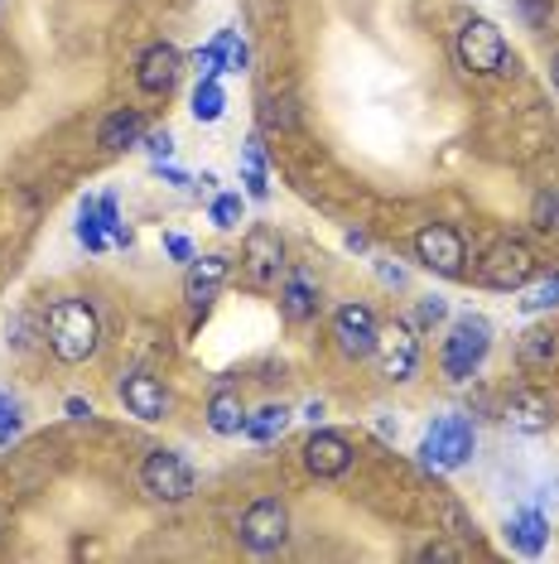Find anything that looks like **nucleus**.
<instances>
[{
  "mask_svg": "<svg viewBox=\"0 0 559 564\" xmlns=\"http://www.w3.org/2000/svg\"><path fill=\"white\" fill-rule=\"evenodd\" d=\"M44 343H48V352H54L63 367L92 362L97 348H101V318L92 310V300H83V294H63V300L48 304Z\"/></svg>",
  "mask_w": 559,
  "mask_h": 564,
  "instance_id": "nucleus-1",
  "label": "nucleus"
},
{
  "mask_svg": "<svg viewBox=\"0 0 559 564\" xmlns=\"http://www.w3.org/2000/svg\"><path fill=\"white\" fill-rule=\"evenodd\" d=\"M492 352V324L482 314H459L443 333V348H439V367L449 381H473L482 362Z\"/></svg>",
  "mask_w": 559,
  "mask_h": 564,
  "instance_id": "nucleus-2",
  "label": "nucleus"
},
{
  "mask_svg": "<svg viewBox=\"0 0 559 564\" xmlns=\"http://www.w3.org/2000/svg\"><path fill=\"white\" fill-rule=\"evenodd\" d=\"M478 448V430L468 415H439L419 440V464L429 473H459Z\"/></svg>",
  "mask_w": 559,
  "mask_h": 564,
  "instance_id": "nucleus-3",
  "label": "nucleus"
},
{
  "mask_svg": "<svg viewBox=\"0 0 559 564\" xmlns=\"http://www.w3.org/2000/svg\"><path fill=\"white\" fill-rule=\"evenodd\" d=\"M453 54L468 73H478V78H497V73L512 68V48H506V34L497 30L492 20L482 15H468L459 24V40H453Z\"/></svg>",
  "mask_w": 559,
  "mask_h": 564,
  "instance_id": "nucleus-4",
  "label": "nucleus"
},
{
  "mask_svg": "<svg viewBox=\"0 0 559 564\" xmlns=\"http://www.w3.org/2000/svg\"><path fill=\"white\" fill-rule=\"evenodd\" d=\"M540 271V261H536V251L526 247V241H497V247H487V256L478 261V285H487V290H502V294H516V290H526L530 280H536Z\"/></svg>",
  "mask_w": 559,
  "mask_h": 564,
  "instance_id": "nucleus-5",
  "label": "nucleus"
},
{
  "mask_svg": "<svg viewBox=\"0 0 559 564\" xmlns=\"http://www.w3.org/2000/svg\"><path fill=\"white\" fill-rule=\"evenodd\" d=\"M140 487H145L155 502H188L198 487V473L184 454L155 448V454H145V464H140Z\"/></svg>",
  "mask_w": 559,
  "mask_h": 564,
  "instance_id": "nucleus-6",
  "label": "nucleus"
},
{
  "mask_svg": "<svg viewBox=\"0 0 559 564\" xmlns=\"http://www.w3.org/2000/svg\"><path fill=\"white\" fill-rule=\"evenodd\" d=\"M376 371L381 381H391V387H405V381H415L419 371V328L405 324V318H396V324H386L376 333Z\"/></svg>",
  "mask_w": 559,
  "mask_h": 564,
  "instance_id": "nucleus-7",
  "label": "nucleus"
},
{
  "mask_svg": "<svg viewBox=\"0 0 559 564\" xmlns=\"http://www.w3.org/2000/svg\"><path fill=\"white\" fill-rule=\"evenodd\" d=\"M415 261L425 265V271H435V275L459 280L463 261H468V237L453 223H425L415 232Z\"/></svg>",
  "mask_w": 559,
  "mask_h": 564,
  "instance_id": "nucleus-8",
  "label": "nucleus"
},
{
  "mask_svg": "<svg viewBox=\"0 0 559 564\" xmlns=\"http://www.w3.org/2000/svg\"><path fill=\"white\" fill-rule=\"evenodd\" d=\"M237 535H241V545L256 550V555H275V550L289 541V507L280 502V497H256V502L241 511Z\"/></svg>",
  "mask_w": 559,
  "mask_h": 564,
  "instance_id": "nucleus-9",
  "label": "nucleus"
},
{
  "mask_svg": "<svg viewBox=\"0 0 559 564\" xmlns=\"http://www.w3.org/2000/svg\"><path fill=\"white\" fill-rule=\"evenodd\" d=\"M241 275L256 290L280 285V275H285V241H280L275 227L256 223L246 232V241H241Z\"/></svg>",
  "mask_w": 559,
  "mask_h": 564,
  "instance_id": "nucleus-10",
  "label": "nucleus"
},
{
  "mask_svg": "<svg viewBox=\"0 0 559 564\" xmlns=\"http://www.w3.org/2000/svg\"><path fill=\"white\" fill-rule=\"evenodd\" d=\"M376 333H381V324H376L372 304H362V300L338 304V314H333V343H338V352L348 357V362H362V357H372Z\"/></svg>",
  "mask_w": 559,
  "mask_h": 564,
  "instance_id": "nucleus-11",
  "label": "nucleus"
},
{
  "mask_svg": "<svg viewBox=\"0 0 559 564\" xmlns=\"http://www.w3.org/2000/svg\"><path fill=\"white\" fill-rule=\"evenodd\" d=\"M117 395H121V405L131 410L135 420H145V425H160V420H169V391H164V381L155 377V371H125V377L117 381Z\"/></svg>",
  "mask_w": 559,
  "mask_h": 564,
  "instance_id": "nucleus-12",
  "label": "nucleus"
},
{
  "mask_svg": "<svg viewBox=\"0 0 559 564\" xmlns=\"http://www.w3.org/2000/svg\"><path fill=\"white\" fill-rule=\"evenodd\" d=\"M555 401H550V391H540V387H520L506 395V405H502V425L512 430V434H545V430H555Z\"/></svg>",
  "mask_w": 559,
  "mask_h": 564,
  "instance_id": "nucleus-13",
  "label": "nucleus"
},
{
  "mask_svg": "<svg viewBox=\"0 0 559 564\" xmlns=\"http://www.w3.org/2000/svg\"><path fill=\"white\" fill-rule=\"evenodd\" d=\"M179 73H184V54L174 44H150L145 54L135 58V87L145 97H169L174 93V83H179Z\"/></svg>",
  "mask_w": 559,
  "mask_h": 564,
  "instance_id": "nucleus-14",
  "label": "nucleus"
},
{
  "mask_svg": "<svg viewBox=\"0 0 559 564\" xmlns=\"http://www.w3.org/2000/svg\"><path fill=\"white\" fill-rule=\"evenodd\" d=\"M304 468H309L314 478H342V473L352 468V444L333 430L309 434V444H304Z\"/></svg>",
  "mask_w": 559,
  "mask_h": 564,
  "instance_id": "nucleus-15",
  "label": "nucleus"
},
{
  "mask_svg": "<svg viewBox=\"0 0 559 564\" xmlns=\"http://www.w3.org/2000/svg\"><path fill=\"white\" fill-rule=\"evenodd\" d=\"M227 271H232V261L227 256H194L188 261V280H184V300L194 304V310H208L212 300H218V290L227 285Z\"/></svg>",
  "mask_w": 559,
  "mask_h": 564,
  "instance_id": "nucleus-16",
  "label": "nucleus"
},
{
  "mask_svg": "<svg viewBox=\"0 0 559 564\" xmlns=\"http://www.w3.org/2000/svg\"><path fill=\"white\" fill-rule=\"evenodd\" d=\"M280 314H285V324H309V318H319V280L314 271H295L285 275V285H280Z\"/></svg>",
  "mask_w": 559,
  "mask_h": 564,
  "instance_id": "nucleus-17",
  "label": "nucleus"
},
{
  "mask_svg": "<svg viewBox=\"0 0 559 564\" xmlns=\"http://www.w3.org/2000/svg\"><path fill=\"white\" fill-rule=\"evenodd\" d=\"M516 362H520V371H530V377L555 371L559 367V333L550 324L526 328V333H520V343H516Z\"/></svg>",
  "mask_w": 559,
  "mask_h": 564,
  "instance_id": "nucleus-18",
  "label": "nucleus"
},
{
  "mask_svg": "<svg viewBox=\"0 0 559 564\" xmlns=\"http://www.w3.org/2000/svg\"><path fill=\"white\" fill-rule=\"evenodd\" d=\"M545 541H550V521H545V511H520V517L506 521V545L520 550V555H545Z\"/></svg>",
  "mask_w": 559,
  "mask_h": 564,
  "instance_id": "nucleus-19",
  "label": "nucleus"
},
{
  "mask_svg": "<svg viewBox=\"0 0 559 564\" xmlns=\"http://www.w3.org/2000/svg\"><path fill=\"white\" fill-rule=\"evenodd\" d=\"M289 420H295V410H289V405H275V401H271V405H261L256 415H246V425H241V434H246L251 444H275L280 434L289 430Z\"/></svg>",
  "mask_w": 559,
  "mask_h": 564,
  "instance_id": "nucleus-20",
  "label": "nucleus"
},
{
  "mask_svg": "<svg viewBox=\"0 0 559 564\" xmlns=\"http://www.w3.org/2000/svg\"><path fill=\"white\" fill-rule=\"evenodd\" d=\"M140 131H145V121H140V111H125V107H121V111H111V117L101 121V135H97V145L117 155V150L135 145V140H140Z\"/></svg>",
  "mask_w": 559,
  "mask_h": 564,
  "instance_id": "nucleus-21",
  "label": "nucleus"
},
{
  "mask_svg": "<svg viewBox=\"0 0 559 564\" xmlns=\"http://www.w3.org/2000/svg\"><path fill=\"white\" fill-rule=\"evenodd\" d=\"M241 425H246V410H241V395L218 387L208 401V430L212 434H241Z\"/></svg>",
  "mask_w": 559,
  "mask_h": 564,
  "instance_id": "nucleus-22",
  "label": "nucleus"
},
{
  "mask_svg": "<svg viewBox=\"0 0 559 564\" xmlns=\"http://www.w3.org/2000/svg\"><path fill=\"white\" fill-rule=\"evenodd\" d=\"M241 178H246V194L251 198H271V174H265V145H261V135H251L246 150H241Z\"/></svg>",
  "mask_w": 559,
  "mask_h": 564,
  "instance_id": "nucleus-23",
  "label": "nucleus"
},
{
  "mask_svg": "<svg viewBox=\"0 0 559 564\" xmlns=\"http://www.w3.org/2000/svg\"><path fill=\"white\" fill-rule=\"evenodd\" d=\"M222 111H227V93L218 87V78H202L194 93V117L202 126H212V121H222Z\"/></svg>",
  "mask_w": 559,
  "mask_h": 564,
  "instance_id": "nucleus-24",
  "label": "nucleus"
},
{
  "mask_svg": "<svg viewBox=\"0 0 559 564\" xmlns=\"http://www.w3.org/2000/svg\"><path fill=\"white\" fill-rule=\"evenodd\" d=\"M232 40H237V34H232V30H222L208 48H198V58H194V63H198L202 78H218V73H227V58H232Z\"/></svg>",
  "mask_w": 559,
  "mask_h": 564,
  "instance_id": "nucleus-25",
  "label": "nucleus"
},
{
  "mask_svg": "<svg viewBox=\"0 0 559 564\" xmlns=\"http://www.w3.org/2000/svg\"><path fill=\"white\" fill-rule=\"evenodd\" d=\"M78 241L87 251H107V223H101V213H97V198H87L83 203V213H78Z\"/></svg>",
  "mask_w": 559,
  "mask_h": 564,
  "instance_id": "nucleus-26",
  "label": "nucleus"
},
{
  "mask_svg": "<svg viewBox=\"0 0 559 564\" xmlns=\"http://www.w3.org/2000/svg\"><path fill=\"white\" fill-rule=\"evenodd\" d=\"M520 310H526V314H550V310H559V271L545 275L540 285H530L526 300H520Z\"/></svg>",
  "mask_w": 559,
  "mask_h": 564,
  "instance_id": "nucleus-27",
  "label": "nucleus"
},
{
  "mask_svg": "<svg viewBox=\"0 0 559 564\" xmlns=\"http://www.w3.org/2000/svg\"><path fill=\"white\" fill-rule=\"evenodd\" d=\"M97 213H101V223H107V237L111 241H117V247H135V232H131V227H125L121 223V208H117V198H97Z\"/></svg>",
  "mask_w": 559,
  "mask_h": 564,
  "instance_id": "nucleus-28",
  "label": "nucleus"
},
{
  "mask_svg": "<svg viewBox=\"0 0 559 564\" xmlns=\"http://www.w3.org/2000/svg\"><path fill=\"white\" fill-rule=\"evenodd\" d=\"M530 223H536L540 232H559V194H540L536 208H530Z\"/></svg>",
  "mask_w": 559,
  "mask_h": 564,
  "instance_id": "nucleus-29",
  "label": "nucleus"
},
{
  "mask_svg": "<svg viewBox=\"0 0 559 564\" xmlns=\"http://www.w3.org/2000/svg\"><path fill=\"white\" fill-rule=\"evenodd\" d=\"M449 318V304L439 300V294H429V300H419V314H415V328H435Z\"/></svg>",
  "mask_w": 559,
  "mask_h": 564,
  "instance_id": "nucleus-30",
  "label": "nucleus"
},
{
  "mask_svg": "<svg viewBox=\"0 0 559 564\" xmlns=\"http://www.w3.org/2000/svg\"><path fill=\"white\" fill-rule=\"evenodd\" d=\"M237 217H241V198L237 194H222L218 203H212V223L218 227H237Z\"/></svg>",
  "mask_w": 559,
  "mask_h": 564,
  "instance_id": "nucleus-31",
  "label": "nucleus"
},
{
  "mask_svg": "<svg viewBox=\"0 0 559 564\" xmlns=\"http://www.w3.org/2000/svg\"><path fill=\"white\" fill-rule=\"evenodd\" d=\"M20 430H24V420H20V405L10 401L6 410H0V448H6L10 440H20Z\"/></svg>",
  "mask_w": 559,
  "mask_h": 564,
  "instance_id": "nucleus-32",
  "label": "nucleus"
},
{
  "mask_svg": "<svg viewBox=\"0 0 559 564\" xmlns=\"http://www.w3.org/2000/svg\"><path fill=\"white\" fill-rule=\"evenodd\" d=\"M145 150H150L155 160H169V155H174V135H169V131H150V135H145Z\"/></svg>",
  "mask_w": 559,
  "mask_h": 564,
  "instance_id": "nucleus-33",
  "label": "nucleus"
},
{
  "mask_svg": "<svg viewBox=\"0 0 559 564\" xmlns=\"http://www.w3.org/2000/svg\"><path fill=\"white\" fill-rule=\"evenodd\" d=\"M164 251H169L174 261H194V241H188L184 232H169V237H164Z\"/></svg>",
  "mask_w": 559,
  "mask_h": 564,
  "instance_id": "nucleus-34",
  "label": "nucleus"
},
{
  "mask_svg": "<svg viewBox=\"0 0 559 564\" xmlns=\"http://www.w3.org/2000/svg\"><path fill=\"white\" fill-rule=\"evenodd\" d=\"M265 126H295V107L289 101H271L265 107Z\"/></svg>",
  "mask_w": 559,
  "mask_h": 564,
  "instance_id": "nucleus-35",
  "label": "nucleus"
},
{
  "mask_svg": "<svg viewBox=\"0 0 559 564\" xmlns=\"http://www.w3.org/2000/svg\"><path fill=\"white\" fill-rule=\"evenodd\" d=\"M251 68V48L246 40H232V58H227V73H246Z\"/></svg>",
  "mask_w": 559,
  "mask_h": 564,
  "instance_id": "nucleus-36",
  "label": "nucleus"
},
{
  "mask_svg": "<svg viewBox=\"0 0 559 564\" xmlns=\"http://www.w3.org/2000/svg\"><path fill=\"white\" fill-rule=\"evenodd\" d=\"M63 410H68V420H92V415H97L92 401H83V395H68V401H63Z\"/></svg>",
  "mask_w": 559,
  "mask_h": 564,
  "instance_id": "nucleus-37",
  "label": "nucleus"
},
{
  "mask_svg": "<svg viewBox=\"0 0 559 564\" xmlns=\"http://www.w3.org/2000/svg\"><path fill=\"white\" fill-rule=\"evenodd\" d=\"M155 174L164 178V184H174V188H188V184H194V178H188L184 170H169V164H164V160H155Z\"/></svg>",
  "mask_w": 559,
  "mask_h": 564,
  "instance_id": "nucleus-38",
  "label": "nucleus"
},
{
  "mask_svg": "<svg viewBox=\"0 0 559 564\" xmlns=\"http://www.w3.org/2000/svg\"><path fill=\"white\" fill-rule=\"evenodd\" d=\"M520 6H526V20L536 24V30H540V24H550V10H545L540 0H520Z\"/></svg>",
  "mask_w": 559,
  "mask_h": 564,
  "instance_id": "nucleus-39",
  "label": "nucleus"
},
{
  "mask_svg": "<svg viewBox=\"0 0 559 564\" xmlns=\"http://www.w3.org/2000/svg\"><path fill=\"white\" fill-rule=\"evenodd\" d=\"M376 271H381V280H386V285H396V290L405 285V271H401V265H386V261H381Z\"/></svg>",
  "mask_w": 559,
  "mask_h": 564,
  "instance_id": "nucleus-40",
  "label": "nucleus"
},
{
  "mask_svg": "<svg viewBox=\"0 0 559 564\" xmlns=\"http://www.w3.org/2000/svg\"><path fill=\"white\" fill-rule=\"evenodd\" d=\"M342 241H348V251H372V241H366L362 232H348V237H342Z\"/></svg>",
  "mask_w": 559,
  "mask_h": 564,
  "instance_id": "nucleus-41",
  "label": "nucleus"
},
{
  "mask_svg": "<svg viewBox=\"0 0 559 564\" xmlns=\"http://www.w3.org/2000/svg\"><path fill=\"white\" fill-rule=\"evenodd\" d=\"M324 415H328V405H324V401H314L309 410H304V420H314V425H319V420H324Z\"/></svg>",
  "mask_w": 559,
  "mask_h": 564,
  "instance_id": "nucleus-42",
  "label": "nucleus"
},
{
  "mask_svg": "<svg viewBox=\"0 0 559 564\" xmlns=\"http://www.w3.org/2000/svg\"><path fill=\"white\" fill-rule=\"evenodd\" d=\"M550 83H555V93H559V54L550 58Z\"/></svg>",
  "mask_w": 559,
  "mask_h": 564,
  "instance_id": "nucleus-43",
  "label": "nucleus"
},
{
  "mask_svg": "<svg viewBox=\"0 0 559 564\" xmlns=\"http://www.w3.org/2000/svg\"><path fill=\"white\" fill-rule=\"evenodd\" d=\"M6 405H10V395H6V391H0V410H6Z\"/></svg>",
  "mask_w": 559,
  "mask_h": 564,
  "instance_id": "nucleus-44",
  "label": "nucleus"
}]
</instances>
